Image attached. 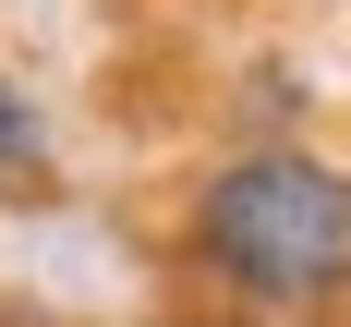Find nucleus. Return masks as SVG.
Masks as SVG:
<instances>
[{
  "mask_svg": "<svg viewBox=\"0 0 351 327\" xmlns=\"http://www.w3.org/2000/svg\"><path fill=\"white\" fill-rule=\"evenodd\" d=\"M194 254L243 303H339L351 291V170L327 158H230L194 194Z\"/></svg>",
  "mask_w": 351,
  "mask_h": 327,
  "instance_id": "1",
  "label": "nucleus"
},
{
  "mask_svg": "<svg viewBox=\"0 0 351 327\" xmlns=\"http://www.w3.org/2000/svg\"><path fill=\"white\" fill-rule=\"evenodd\" d=\"M36 158H49V121H36V97L0 73V170H36Z\"/></svg>",
  "mask_w": 351,
  "mask_h": 327,
  "instance_id": "2",
  "label": "nucleus"
}]
</instances>
